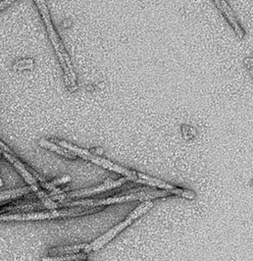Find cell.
Instances as JSON below:
<instances>
[{
    "label": "cell",
    "mask_w": 253,
    "mask_h": 261,
    "mask_svg": "<svg viewBox=\"0 0 253 261\" xmlns=\"http://www.w3.org/2000/svg\"><path fill=\"white\" fill-rule=\"evenodd\" d=\"M127 181H129V178L126 177H122L119 179H107L106 182H104L103 184H101L98 187H94V188H88V189H84V190H79V191H75V192H70V193H64V194H58V195H51V200H64V199H75V198H81L84 197V196H90V195H94L97 193H101V192H104L106 190L112 189V188H117L120 187L121 185L125 184Z\"/></svg>",
    "instance_id": "obj_5"
},
{
    "label": "cell",
    "mask_w": 253,
    "mask_h": 261,
    "mask_svg": "<svg viewBox=\"0 0 253 261\" xmlns=\"http://www.w3.org/2000/svg\"><path fill=\"white\" fill-rule=\"evenodd\" d=\"M37 208H45V206L41 203H26V202H18V203H10L5 206L0 207V215H12V214H22L24 211H31Z\"/></svg>",
    "instance_id": "obj_8"
},
{
    "label": "cell",
    "mask_w": 253,
    "mask_h": 261,
    "mask_svg": "<svg viewBox=\"0 0 253 261\" xmlns=\"http://www.w3.org/2000/svg\"><path fill=\"white\" fill-rule=\"evenodd\" d=\"M213 2L215 4V6L217 7V9L222 12V14L225 16V19L227 20V22L232 27L236 36H237L239 39H242L245 36V32L242 29V27L240 26L233 9L228 4V2L226 1V0H213Z\"/></svg>",
    "instance_id": "obj_7"
},
{
    "label": "cell",
    "mask_w": 253,
    "mask_h": 261,
    "mask_svg": "<svg viewBox=\"0 0 253 261\" xmlns=\"http://www.w3.org/2000/svg\"><path fill=\"white\" fill-rule=\"evenodd\" d=\"M136 175L139 177L138 179V183L141 184H145V185H149V186H154V187H158L163 189L164 191L170 192L171 194H175L178 196H182V197L185 198H188V199H194L195 198V194L191 191L188 190H183L177 187H174L173 185L168 184L166 182L161 181V179L152 177V176H149L147 174H144L142 173H136Z\"/></svg>",
    "instance_id": "obj_6"
},
{
    "label": "cell",
    "mask_w": 253,
    "mask_h": 261,
    "mask_svg": "<svg viewBox=\"0 0 253 261\" xmlns=\"http://www.w3.org/2000/svg\"><path fill=\"white\" fill-rule=\"evenodd\" d=\"M71 181V176L70 175H65V176H62L60 178H57V179H54V181L50 182V183H42V186L43 188L47 189V190H50V191H53L55 189V186L57 185H60V184H64L66 182Z\"/></svg>",
    "instance_id": "obj_13"
},
{
    "label": "cell",
    "mask_w": 253,
    "mask_h": 261,
    "mask_svg": "<svg viewBox=\"0 0 253 261\" xmlns=\"http://www.w3.org/2000/svg\"><path fill=\"white\" fill-rule=\"evenodd\" d=\"M86 258H87V253H77V254H67L60 256L43 257L42 261H79Z\"/></svg>",
    "instance_id": "obj_12"
},
{
    "label": "cell",
    "mask_w": 253,
    "mask_h": 261,
    "mask_svg": "<svg viewBox=\"0 0 253 261\" xmlns=\"http://www.w3.org/2000/svg\"><path fill=\"white\" fill-rule=\"evenodd\" d=\"M57 145L63 147V148L67 149V150H70L72 151L73 153H75L77 156H80L84 159H86V160H89L93 163H95V165L99 166V167H102L106 170H109V171H112V172H115L117 174H121L123 175H126L130 181H133V182H136L138 181V176L136 175V172H133V171H130L126 168H123L119 165H115V163L105 159V158H102V157H100L98 155H94L92 154L90 151L88 150H85V149H82L80 148V147L78 146H75L71 143H67L65 141H56Z\"/></svg>",
    "instance_id": "obj_4"
},
{
    "label": "cell",
    "mask_w": 253,
    "mask_h": 261,
    "mask_svg": "<svg viewBox=\"0 0 253 261\" xmlns=\"http://www.w3.org/2000/svg\"><path fill=\"white\" fill-rule=\"evenodd\" d=\"M3 186V181L1 178H0V187H2Z\"/></svg>",
    "instance_id": "obj_15"
},
{
    "label": "cell",
    "mask_w": 253,
    "mask_h": 261,
    "mask_svg": "<svg viewBox=\"0 0 253 261\" xmlns=\"http://www.w3.org/2000/svg\"><path fill=\"white\" fill-rule=\"evenodd\" d=\"M35 3L38 7V10H39L41 16H42L43 22L45 24V27H46V30L48 33V36H49L50 40H51V43L54 47L56 55L58 56L59 63H60L61 68L63 70V73H64L66 87L69 88L70 91H74L76 89V74L74 72V67H73L69 54H67V52L65 50L61 39L59 38L58 34L54 29V26L52 24L51 16H50L46 1L45 0H35Z\"/></svg>",
    "instance_id": "obj_1"
},
{
    "label": "cell",
    "mask_w": 253,
    "mask_h": 261,
    "mask_svg": "<svg viewBox=\"0 0 253 261\" xmlns=\"http://www.w3.org/2000/svg\"><path fill=\"white\" fill-rule=\"evenodd\" d=\"M152 206H153V203L148 201V200L143 202L140 206H138L133 212H131V215L125 220H123L119 224L114 225L112 228H110L109 231H107L105 234H103L102 236L99 237L98 239H96L92 243L87 244V247L85 250H84V253H88L90 251H96L100 248H102L106 243L110 242L116 235H119L122 231L125 230L127 226H129L135 219L140 218L141 216H143L145 212H147Z\"/></svg>",
    "instance_id": "obj_3"
},
{
    "label": "cell",
    "mask_w": 253,
    "mask_h": 261,
    "mask_svg": "<svg viewBox=\"0 0 253 261\" xmlns=\"http://www.w3.org/2000/svg\"><path fill=\"white\" fill-rule=\"evenodd\" d=\"M30 192H33L31 187H24V188H18V189H12V190H8V191L0 192V202L20 198V197H22V196H24Z\"/></svg>",
    "instance_id": "obj_11"
},
{
    "label": "cell",
    "mask_w": 253,
    "mask_h": 261,
    "mask_svg": "<svg viewBox=\"0 0 253 261\" xmlns=\"http://www.w3.org/2000/svg\"><path fill=\"white\" fill-rule=\"evenodd\" d=\"M39 145L41 147H43V148L45 149H48L49 151H53L55 153H58L62 156H65L67 158H71V159H74L77 157V155L75 153H73L72 151L67 150L65 148H63V147L57 145V144H54L52 142H50L48 140H45V139H41L40 142H39Z\"/></svg>",
    "instance_id": "obj_9"
},
{
    "label": "cell",
    "mask_w": 253,
    "mask_h": 261,
    "mask_svg": "<svg viewBox=\"0 0 253 261\" xmlns=\"http://www.w3.org/2000/svg\"><path fill=\"white\" fill-rule=\"evenodd\" d=\"M171 195L167 191H154V192H138V193H131L130 195H122V196H114L111 198H104V199H86V200H79V201H72V202H62L57 204L58 207L64 206H86V207H99L104 205H110L113 203H121L127 202L132 200H149L153 198L159 197H166Z\"/></svg>",
    "instance_id": "obj_2"
},
{
    "label": "cell",
    "mask_w": 253,
    "mask_h": 261,
    "mask_svg": "<svg viewBox=\"0 0 253 261\" xmlns=\"http://www.w3.org/2000/svg\"><path fill=\"white\" fill-rule=\"evenodd\" d=\"M87 247V244L82 245H71V246H65L60 248H53L48 251L50 256H60V255H67V254H75L80 251H84Z\"/></svg>",
    "instance_id": "obj_10"
},
{
    "label": "cell",
    "mask_w": 253,
    "mask_h": 261,
    "mask_svg": "<svg viewBox=\"0 0 253 261\" xmlns=\"http://www.w3.org/2000/svg\"><path fill=\"white\" fill-rule=\"evenodd\" d=\"M14 1H16V0H1V1H0V11L5 9L7 6H9Z\"/></svg>",
    "instance_id": "obj_14"
}]
</instances>
